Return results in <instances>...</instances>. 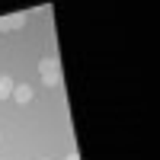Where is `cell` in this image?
I'll return each mask as SVG.
<instances>
[{
  "mask_svg": "<svg viewBox=\"0 0 160 160\" xmlns=\"http://www.w3.org/2000/svg\"><path fill=\"white\" fill-rule=\"evenodd\" d=\"M38 77H42L45 87H61V68L55 58H42L38 61Z\"/></svg>",
  "mask_w": 160,
  "mask_h": 160,
  "instance_id": "obj_1",
  "label": "cell"
},
{
  "mask_svg": "<svg viewBox=\"0 0 160 160\" xmlns=\"http://www.w3.org/2000/svg\"><path fill=\"white\" fill-rule=\"evenodd\" d=\"M26 26V13H13V16H0V32H13Z\"/></svg>",
  "mask_w": 160,
  "mask_h": 160,
  "instance_id": "obj_2",
  "label": "cell"
},
{
  "mask_svg": "<svg viewBox=\"0 0 160 160\" xmlns=\"http://www.w3.org/2000/svg\"><path fill=\"white\" fill-rule=\"evenodd\" d=\"M10 96L16 99L19 106H26V102L32 99V87H29V83H16V87H13V93H10Z\"/></svg>",
  "mask_w": 160,
  "mask_h": 160,
  "instance_id": "obj_3",
  "label": "cell"
},
{
  "mask_svg": "<svg viewBox=\"0 0 160 160\" xmlns=\"http://www.w3.org/2000/svg\"><path fill=\"white\" fill-rule=\"evenodd\" d=\"M13 77H7V74H0V99H10V93H13Z\"/></svg>",
  "mask_w": 160,
  "mask_h": 160,
  "instance_id": "obj_4",
  "label": "cell"
},
{
  "mask_svg": "<svg viewBox=\"0 0 160 160\" xmlns=\"http://www.w3.org/2000/svg\"><path fill=\"white\" fill-rule=\"evenodd\" d=\"M68 160H80V154H77V151H71V154H68Z\"/></svg>",
  "mask_w": 160,
  "mask_h": 160,
  "instance_id": "obj_5",
  "label": "cell"
},
{
  "mask_svg": "<svg viewBox=\"0 0 160 160\" xmlns=\"http://www.w3.org/2000/svg\"><path fill=\"white\" fill-rule=\"evenodd\" d=\"M45 160H48V157H45Z\"/></svg>",
  "mask_w": 160,
  "mask_h": 160,
  "instance_id": "obj_6",
  "label": "cell"
}]
</instances>
